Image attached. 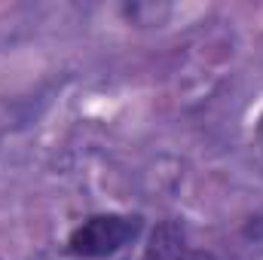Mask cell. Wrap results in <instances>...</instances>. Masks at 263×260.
I'll use <instances>...</instances> for the list:
<instances>
[{"mask_svg": "<svg viewBox=\"0 0 263 260\" xmlns=\"http://www.w3.org/2000/svg\"><path fill=\"white\" fill-rule=\"evenodd\" d=\"M141 260H217L205 248H193L178 220H159L150 230Z\"/></svg>", "mask_w": 263, "mask_h": 260, "instance_id": "cell-2", "label": "cell"}, {"mask_svg": "<svg viewBox=\"0 0 263 260\" xmlns=\"http://www.w3.org/2000/svg\"><path fill=\"white\" fill-rule=\"evenodd\" d=\"M144 233V217L129 211H98L67 233L65 251L77 260H104L126 251Z\"/></svg>", "mask_w": 263, "mask_h": 260, "instance_id": "cell-1", "label": "cell"}]
</instances>
